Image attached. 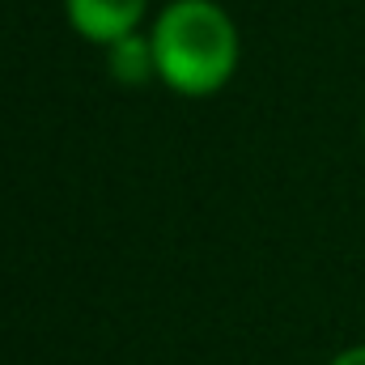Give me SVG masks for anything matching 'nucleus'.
<instances>
[{
	"instance_id": "1",
	"label": "nucleus",
	"mask_w": 365,
	"mask_h": 365,
	"mask_svg": "<svg viewBox=\"0 0 365 365\" xmlns=\"http://www.w3.org/2000/svg\"><path fill=\"white\" fill-rule=\"evenodd\" d=\"M158 77L182 98L217 93L238 64V30L212 0H175L158 13L153 30Z\"/></svg>"
},
{
	"instance_id": "2",
	"label": "nucleus",
	"mask_w": 365,
	"mask_h": 365,
	"mask_svg": "<svg viewBox=\"0 0 365 365\" xmlns=\"http://www.w3.org/2000/svg\"><path fill=\"white\" fill-rule=\"evenodd\" d=\"M64 9H68V21L81 38L110 47V43L140 30L149 0H64Z\"/></svg>"
},
{
	"instance_id": "3",
	"label": "nucleus",
	"mask_w": 365,
	"mask_h": 365,
	"mask_svg": "<svg viewBox=\"0 0 365 365\" xmlns=\"http://www.w3.org/2000/svg\"><path fill=\"white\" fill-rule=\"evenodd\" d=\"M106 68L119 86H145L149 77H158V56H153V38H145L140 30L110 43L106 47Z\"/></svg>"
},
{
	"instance_id": "4",
	"label": "nucleus",
	"mask_w": 365,
	"mask_h": 365,
	"mask_svg": "<svg viewBox=\"0 0 365 365\" xmlns=\"http://www.w3.org/2000/svg\"><path fill=\"white\" fill-rule=\"evenodd\" d=\"M327 365H365V344H353V349H344V353H336Z\"/></svg>"
}]
</instances>
